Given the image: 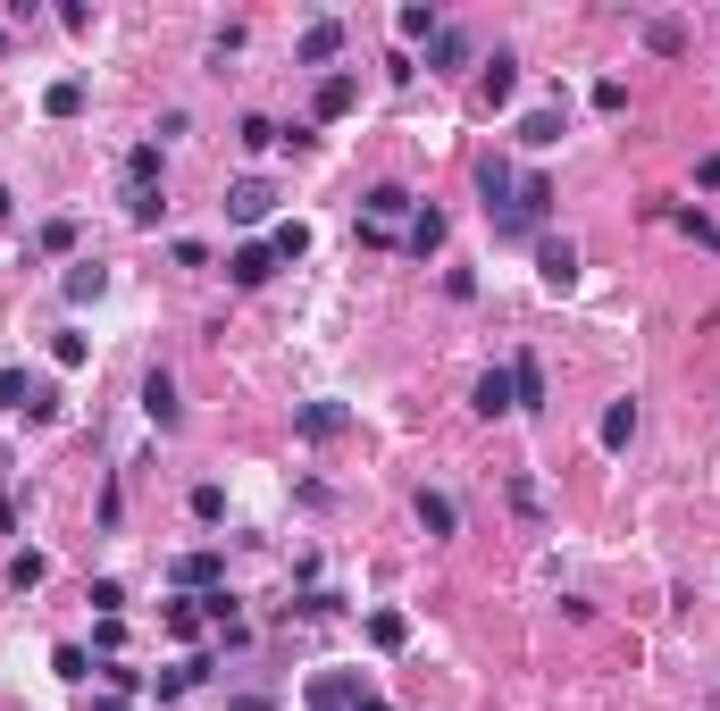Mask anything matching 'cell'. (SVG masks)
<instances>
[{
	"instance_id": "1",
	"label": "cell",
	"mask_w": 720,
	"mask_h": 711,
	"mask_svg": "<svg viewBox=\"0 0 720 711\" xmlns=\"http://www.w3.org/2000/svg\"><path fill=\"white\" fill-rule=\"evenodd\" d=\"M310 711H385V694L369 687L360 670H319L310 678V694H302Z\"/></svg>"
},
{
	"instance_id": "2",
	"label": "cell",
	"mask_w": 720,
	"mask_h": 711,
	"mask_svg": "<svg viewBox=\"0 0 720 711\" xmlns=\"http://www.w3.org/2000/svg\"><path fill=\"white\" fill-rule=\"evenodd\" d=\"M0 411H18V419H59V385L51 377H34V369H0Z\"/></svg>"
},
{
	"instance_id": "3",
	"label": "cell",
	"mask_w": 720,
	"mask_h": 711,
	"mask_svg": "<svg viewBox=\"0 0 720 711\" xmlns=\"http://www.w3.org/2000/svg\"><path fill=\"white\" fill-rule=\"evenodd\" d=\"M536 285H545V293H569V285H578V244H569V235H536Z\"/></svg>"
},
{
	"instance_id": "4",
	"label": "cell",
	"mask_w": 720,
	"mask_h": 711,
	"mask_svg": "<svg viewBox=\"0 0 720 711\" xmlns=\"http://www.w3.org/2000/svg\"><path fill=\"white\" fill-rule=\"evenodd\" d=\"M402 218H419V202H411L402 185H369V193H360V226H378V235H394Z\"/></svg>"
},
{
	"instance_id": "5",
	"label": "cell",
	"mask_w": 720,
	"mask_h": 711,
	"mask_svg": "<svg viewBox=\"0 0 720 711\" xmlns=\"http://www.w3.org/2000/svg\"><path fill=\"white\" fill-rule=\"evenodd\" d=\"M143 419H152L160 435H176V427H185V402H176V377H168V369H152V377H143Z\"/></svg>"
},
{
	"instance_id": "6",
	"label": "cell",
	"mask_w": 720,
	"mask_h": 711,
	"mask_svg": "<svg viewBox=\"0 0 720 711\" xmlns=\"http://www.w3.org/2000/svg\"><path fill=\"white\" fill-rule=\"evenodd\" d=\"M268 277H277V251H268V244H235L227 251V285H235V293H260Z\"/></svg>"
},
{
	"instance_id": "7",
	"label": "cell",
	"mask_w": 720,
	"mask_h": 711,
	"mask_svg": "<svg viewBox=\"0 0 720 711\" xmlns=\"http://www.w3.org/2000/svg\"><path fill=\"white\" fill-rule=\"evenodd\" d=\"M477 193H486V218H503V209L520 202V176H512V159H503V151H486V159H477Z\"/></svg>"
},
{
	"instance_id": "8",
	"label": "cell",
	"mask_w": 720,
	"mask_h": 711,
	"mask_svg": "<svg viewBox=\"0 0 720 711\" xmlns=\"http://www.w3.org/2000/svg\"><path fill=\"white\" fill-rule=\"evenodd\" d=\"M268 209H277V185H268V176H244V185H227V218H235V226H260Z\"/></svg>"
},
{
	"instance_id": "9",
	"label": "cell",
	"mask_w": 720,
	"mask_h": 711,
	"mask_svg": "<svg viewBox=\"0 0 720 711\" xmlns=\"http://www.w3.org/2000/svg\"><path fill=\"white\" fill-rule=\"evenodd\" d=\"M336 51H343V18H310L302 42H294V59H302V68H327Z\"/></svg>"
},
{
	"instance_id": "10",
	"label": "cell",
	"mask_w": 720,
	"mask_h": 711,
	"mask_svg": "<svg viewBox=\"0 0 720 711\" xmlns=\"http://www.w3.org/2000/svg\"><path fill=\"white\" fill-rule=\"evenodd\" d=\"M402 251H411V260H436L444 251V209L436 202H419V218L402 226Z\"/></svg>"
},
{
	"instance_id": "11",
	"label": "cell",
	"mask_w": 720,
	"mask_h": 711,
	"mask_svg": "<svg viewBox=\"0 0 720 711\" xmlns=\"http://www.w3.org/2000/svg\"><path fill=\"white\" fill-rule=\"evenodd\" d=\"M294 427H302L310 444H336V435L352 427V411H343V402H302V411H294Z\"/></svg>"
},
{
	"instance_id": "12",
	"label": "cell",
	"mask_w": 720,
	"mask_h": 711,
	"mask_svg": "<svg viewBox=\"0 0 720 711\" xmlns=\"http://www.w3.org/2000/svg\"><path fill=\"white\" fill-rule=\"evenodd\" d=\"M419 527H428V536H461V503H453V494H444V486H419Z\"/></svg>"
},
{
	"instance_id": "13",
	"label": "cell",
	"mask_w": 720,
	"mask_h": 711,
	"mask_svg": "<svg viewBox=\"0 0 720 711\" xmlns=\"http://www.w3.org/2000/svg\"><path fill=\"white\" fill-rule=\"evenodd\" d=\"M470 59H477V42L461 34V25H436V42H428V68H436V75H461Z\"/></svg>"
},
{
	"instance_id": "14",
	"label": "cell",
	"mask_w": 720,
	"mask_h": 711,
	"mask_svg": "<svg viewBox=\"0 0 720 711\" xmlns=\"http://www.w3.org/2000/svg\"><path fill=\"white\" fill-rule=\"evenodd\" d=\"M637 427H645V411L620 393V402H604V427H595V435H604V452H628V444H637Z\"/></svg>"
},
{
	"instance_id": "15",
	"label": "cell",
	"mask_w": 720,
	"mask_h": 711,
	"mask_svg": "<svg viewBox=\"0 0 720 711\" xmlns=\"http://www.w3.org/2000/svg\"><path fill=\"white\" fill-rule=\"evenodd\" d=\"M470 411H477V419H512V369H486V377H477V385H470Z\"/></svg>"
},
{
	"instance_id": "16",
	"label": "cell",
	"mask_w": 720,
	"mask_h": 711,
	"mask_svg": "<svg viewBox=\"0 0 720 711\" xmlns=\"http://www.w3.org/2000/svg\"><path fill=\"white\" fill-rule=\"evenodd\" d=\"M512 411H545V360L536 352L512 360Z\"/></svg>"
},
{
	"instance_id": "17",
	"label": "cell",
	"mask_w": 720,
	"mask_h": 711,
	"mask_svg": "<svg viewBox=\"0 0 720 711\" xmlns=\"http://www.w3.org/2000/svg\"><path fill=\"white\" fill-rule=\"evenodd\" d=\"M59 293H68V301L84 310V301H101V293H110V268H101V260H68V277H59Z\"/></svg>"
},
{
	"instance_id": "18",
	"label": "cell",
	"mask_w": 720,
	"mask_h": 711,
	"mask_svg": "<svg viewBox=\"0 0 720 711\" xmlns=\"http://www.w3.org/2000/svg\"><path fill=\"white\" fill-rule=\"evenodd\" d=\"M637 34H645V51H654V59H687V42H696V34H687V18H645Z\"/></svg>"
},
{
	"instance_id": "19",
	"label": "cell",
	"mask_w": 720,
	"mask_h": 711,
	"mask_svg": "<svg viewBox=\"0 0 720 711\" xmlns=\"http://www.w3.org/2000/svg\"><path fill=\"white\" fill-rule=\"evenodd\" d=\"M562 134H569L562 101H553V110H528V117H520V143H528V151H553V143H562Z\"/></svg>"
},
{
	"instance_id": "20",
	"label": "cell",
	"mask_w": 720,
	"mask_h": 711,
	"mask_svg": "<svg viewBox=\"0 0 720 711\" xmlns=\"http://www.w3.org/2000/svg\"><path fill=\"white\" fill-rule=\"evenodd\" d=\"M477 68H486V110H503V101L520 93V59H512V51H494V59H477Z\"/></svg>"
},
{
	"instance_id": "21",
	"label": "cell",
	"mask_w": 720,
	"mask_h": 711,
	"mask_svg": "<svg viewBox=\"0 0 720 711\" xmlns=\"http://www.w3.org/2000/svg\"><path fill=\"white\" fill-rule=\"evenodd\" d=\"M218 578H227V561H218V553H185V561H176V586H185V595H209Z\"/></svg>"
},
{
	"instance_id": "22",
	"label": "cell",
	"mask_w": 720,
	"mask_h": 711,
	"mask_svg": "<svg viewBox=\"0 0 720 711\" xmlns=\"http://www.w3.org/2000/svg\"><path fill=\"white\" fill-rule=\"evenodd\" d=\"M360 101V84L352 75H319V93H310V117H343Z\"/></svg>"
},
{
	"instance_id": "23",
	"label": "cell",
	"mask_w": 720,
	"mask_h": 711,
	"mask_svg": "<svg viewBox=\"0 0 720 711\" xmlns=\"http://www.w3.org/2000/svg\"><path fill=\"white\" fill-rule=\"evenodd\" d=\"M520 218H528V226H545V218H553V176H545V168L520 176Z\"/></svg>"
},
{
	"instance_id": "24",
	"label": "cell",
	"mask_w": 720,
	"mask_h": 711,
	"mask_svg": "<svg viewBox=\"0 0 720 711\" xmlns=\"http://www.w3.org/2000/svg\"><path fill=\"white\" fill-rule=\"evenodd\" d=\"M42 117H59V126H68V117H84V75H59L51 93H42Z\"/></svg>"
},
{
	"instance_id": "25",
	"label": "cell",
	"mask_w": 720,
	"mask_h": 711,
	"mask_svg": "<svg viewBox=\"0 0 720 711\" xmlns=\"http://www.w3.org/2000/svg\"><path fill=\"white\" fill-rule=\"evenodd\" d=\"M126 218L134 226H160V218H168V185H126Z\"/></svg>"
},
{
	"instance_id": "26",
	"label": "cell",
	"mask_w": 720,
	"mask_h": 711,
	"mask_svg": "<svg viewBox=\"0 0 720 711\" xmlns=\"http://www.w3.org/2000/svg\"><path fill=\"white\" fill-rule=\"evenodd\" d=\"M160 628H168V637H185V645H193V637H202V628H209V619H202V602H193V595H176L168 611H160Z\"/></svg>"
},
{
	"instance_id": "27",
	"label": "cell",
	"mask_w": 720,
	"mask_h": 711,
	"mask_svg": "<svg viewBox=\"0 0 720 711\" xmlns=\"http://www.w3.org/2000/svg\"><path fill=\"white\" fill-rule=\"evenodd\" d=\"M369 645H378V653H402V645H411V619L402 611H369Z\"/></svg>"
},
{
	"instance_id": "28",
	"label": "cell",
	"mask_w": 720,
	"mask_h": 711,
	"mask_svg": "<svg viewBox=\"0 0 720 711\" xmlns=\"http://www.w3.org/2000/svg\"><path fill=\"white\" fill-rule=\"evenodd\" d=\"M202 678H209V661H176V670H160V703H176V694H193V687H202Z\"/></svg>"
},
{
	"instance_id": "29",
	"label": "cell",
	"mask_w": 720,
	"mask_h": 711,
	"mask_svg": "<svg viewBox=\"0 0 720 711\" xmlns=\"http://www.w3.org/2000/svg\"><path fill=\"white\" fill-rule=\"evenodd\" d=\"M436 25H444L436 9H428V0H411V9L394 18V34H402V42H436Z\"/></svg>"
},
{
	"instance_id": "30",
	"label": "cell",
	"mask_w": 720,
	"mask_h": 711,
	"mask_svg": "<svg viewBox=\"0 0 720 711\" xmlns=\"http://www.w3.org/2000/svg\"><path fill=\"white\" fill-rule=\"evenodd\" d=\"M512 511H520V519H528V527H545V486H536L528 468H520V477H512Z\"/></svg>"
},
{
	"instance_id": "31",
	"label": "cell",
	"mask_w": 720,
	"mask_h": 711,
	"mask_svg": "<svg viewBox=\"0 0 720 711\" xmlns=\"http://www.w3.org/2000/svg\"><path fill=\"white\" fill-rule=\"evenodd\" d=\"M51 670H59V678H68V687H84V678H93V670H101V661H93V653H84V645H59V653H51Z\"/></svg>"
},
{
	"instance_id": "32",
	"label": "cell",
	"mask_w": 720,
	"mask_h": 711,
	"mask_svg": "<svg viewBox=\"0 0 720 711\" xmlns=\"http://www.w3.org/2000/svg\"><path fill=\"white\" fill-rule=\"evenodd\" d=\"M42 578H51V561H42L34 544H25L18 561H9V586H18V595H34V586H42Z\"/></svg>"
},
{
	"instance_id": "33",
	"label": "cell",
	"mask_w": 720,
	"mask_h": 711,
	"mask_svg": "<svg viewBox=\"0 0 720 711\" xmlns=\"http://www.w3.org/2000/svg\"><path fill=\"white\" fill-rule=\"evenodd\" d=\"M235 143H244V151H277V143H285V134H277V126H268V117H260V110H251V117H235Z\"/></svg>"
},
{
	"instance_id": "34",
	"label": "cell",
	"mask_w": 720,
	"mask_h": 711,
	"mask_svg": "<svg viewBox=\"0 0 720 711\" xmlns=\"http://www.w3.org/2000/svg\"><path fill=\"white\" fill-rule=\"evenodd\" d=\"M268 251H277V260H302V251H310V226H302V218H285L277 235H268Z\"/></svg>"
},
{
	"instance_id": "35",
	"label": "cell",
	"mask_w": 720,
	"mask_h": 711,
	"mask_svg": "<svg viewBox=\"0 0 720 711\" xmlns=\"http://www.w3.org/2000/svg\"><path fill=\"white\" fill-rule=\"evenodd\" d=\"M126 185H160V143H134L126 151Z\"/></svg>"
},
{
	"instance_id": "36",
	"label": "cell",
	"mask_w": 720,
	"mask_h": 711,
	"mask_svg": "<svg viewBox=\"0 0 720 711\" xmlns=\"http://www.w3.org/2000/svg\"><path fill=\"white\" fill-rule=\"evenodd\" d=\"M193 519H202V527L227 519V486H193Z\"/></svg>"
},
{
	"instance_id": "37",
	"label": "cell",
	"mask_w": 720,
	"mask_h": 711,
	"mask_svg": "<svg viewBox=\"0 0 720 711\" xmlns=\"http://www.w3.org/2000/svg\"><path fill=\"white\" fill-rule=\"evenodd\" d=\"M670 218H679V235H696V244H703V251H720V226H712V218H703V209H670Z\"/></svg>"
},
{
	"instance_id": "38",
	"label": "cell",
	"mask_w": 720,
	"mask_h": 711,
	"mask_svg": "<svg viewBox=\"0 0 720 711\" xmlns=\"http://www.w3.org/2000/svg\"><path fill=\"white\" fill-rule=\"evenodd\" d=\"M84 602H93L101 619H117V611H126V586H117V578H93V595H84Z\"/></svg>"
},
{
	"instance_id": "39",
	"label": "cell",
	"mask_w": 720,
	"mask_h": 711,
	"mask_svg": "<svg viewBox=\"0 0 720 711\" xmlns=\"http://www.w3.org/2000/svg\"><path fill=\"white\" fill-rule=\"evenodd\" d=\"M51 360H59V369H84V360H93V343H84V336H51Z\"/></svg>"
},
{
	"instance_id": "40",
	"label": "cell",
	"mask_w": 720,
	"mask_h": 711,
	"mask_svg": "<svg viewBox=\"0 0 720 711\" xmlns=\"http://www.w3.org/2000/svg\"><path fill=\"white\" fill-rule=\"evenodd\" d=\"M336 602H343V595H327V586H310V595L294 602V619H336Z\"/></svg>"
},
{
	"instance_id": "41",
	"label": "cell",
	"mask_w": 720,
	"mask_h": 711,
	"mask_svg": "<svg viewBox=\"0 0 720 711\" xmlns=\"http://www.w3.org/2000/svg\"><path fill=\"white\" fill-rule=\"evenodd\" d=\"M42 251H76V218H42Z\"/></svg>"
},
{
	"instance_id": "42",
	"label": "cell",
	"mask_w": 720,
	"mask_h": 711,
	"mask_svg": "<svg viewBox=\"0 0 720 711\" xmlns=\"http://www.w3.org/2000/svg\"><path fill=\"white\" fill-rule=\"evenodd\" d=\"M595 110H604V117L628 110V84H620V75H604V84H595Z\"/></svg>"
},
{
	"instance_id": "43",
	"label": "cell",
	"mask_w": 720,
	"mask_h": 711,
	"mask_svg": "<svg viewBox=\"0 0 720 711\" xmlns=\"http://www.w3.org/2000/svg\"><path fill=\"white\" fill-rule=\"evenodd\" d=\"M93 645H101V661H117V645H126V619H101Z\"/></svg>"
},
{
	"instance_id": "44",
	"label": "cell",
	"mask_w": 720,
	"mask_h": 711,
	"mask_svg": "<svg viewBox=\"0 0 720 711\" xmlns=\"http://www.w3.org/2000/svg\"><path fill=\"white\" fill-rule=\"evenodd\" d=\"M227 711H277V694H268V687H244V694H235Z\"/></svg>"
},
{
	"instance_id": "45",
	"label": "cell",
	"mask_w": 720,
	"mask_h": 711,
	"mask_svg": "<svg viewBox=\"0 0 720 711\" xmlns=\"http://www.w3.org/2000/svg\"><path fill=\"white\" fill-rule=\"evenodd\" d=\"M696 185H703V193H720V151H712V159H696Z\"/></svg>"
},
{
	"instance_id": "46",
	"label": "cell",
	"mask_w": 720,
	"mask_h": 711,
	"mask_svg": "<svg viewBox=\"0 0 720 711\" xmlns=\"http://www.w3.org/2000/svg\"><path fill=\"white\" fill-rule=\"evenodd\" d=\"M93 711H134V703H126V694H93Z\"/></svg>"
},
{
	"instance_id": "47",
	"label": "cell",
	"mask_w": 720,
	"mask_h": 711,
	"mask_svg": "<svg viewBox=\"0 0 720 711\" xmlns=\"http://www.w3.org/2000/svg\"><path fill=\"white\" fill-rule=\"evenodd\" d=\"M9 527H18V511H9V494H0V536H9Z\"/></svg>"
},
{
	"instance_id": "48",
	"label": "cell",
	"mask_w": 720,
	"mask_h": 711,
	"mask_svg": "<svg viewBox=\"0 0 720 711\" xmlns=\"http://www.w3.org/2000/svg\"><path fill=\"white\" fill-rule=\"evenodd\" d=\"M9 209H18V193H9V185H0V218H9Z\"/></svg>"
},
{
	"instance_id": "49",
	"label": "cell",
	"mask_w": 720,
	"mask_h": 711,
	"mask_svg": "<svg viewBox=\"0 0 720 711\" xmlns=\"http://www.w3.org/2000/svg\"><path fill=\"white\" fill-rule=\"evenodd\" d=\"M0 59H9V25H0Z\"/></svg>"
},
{
	"instance_id": "50",
	"label": "cell",
	"mask_w": 720,
	"mask_h": 711,
	"mask_svg": "<svg viewBox=\"0 0 720 711\" xmlns=\"http://www.w3.org/2000/svg\"><path fill=\"white\" fill-rule=\"evenodd\" d=\"M712 711H720V687H712Z\"/></svg>"
},
{
	"instance_id": "51",
	"label": "cell",
	"mask_w": 720,
	"mask_h": 711,
	"mask_svg": "<svg viewBox=\"0 0 720 711\" xmlns=\"http://www.w3.org/2000/svg\"><path fill=\"white\" fill-rule=\"evenodd\" d=\"M0 461H9V452H0Z\"/></svg>"
}]
</instances>
